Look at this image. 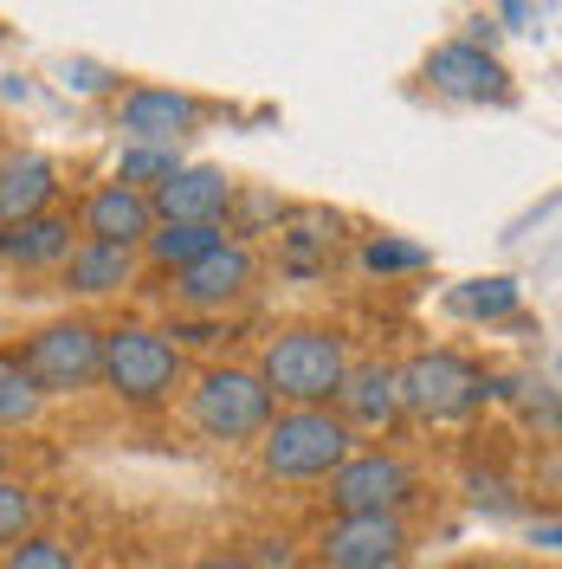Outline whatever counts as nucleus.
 Wrapping results in <instances>:
<instances>
[{
    "label": "nucleus",
    "mask_w": 562,
    "mask_h": 569,
    "mask_svg": "<svg viewBox=\"0 0 562 569\" xmlns=\"http://www.w3.org/2000/svg\"><path fill=\"white\" fill-rule=\"evenodd\" d=\"M343 376H350V337L323 323H291L259 356V382L284 408H330Z\"/></svg>",
    "instance_id": "nucleus-1"
},
{
    "label": "nucleus",
    "mask_w": 562,
    "mask_h": 569,
    "mask_svg": "<svg viewBox=\"0 0 562 569\" xmlns=\"http://www.w3.org/2000/svg\"><path fill=\"white\" fill-rule=\"evenodd\" d=\"M252 447H259L265 479H279V486H317V479H330L355 453V433L330 408H284V415L265 421V433Z\"/></svg>",
    "instance_id": "nucleus-2"
},
{
    "label": "nucleus",
    "mask_w": 562,
    "mask_h": 569,
    "mask_svg": "<svg viewBox=\"0 0 562 569\" xmlns=\"http://www.w3.org/2000/svg\"><path fill=\"white\" fill-rule=\"evenodd\" d=\"M394 389H401V415L414 421H433V427H453V421H472L485 401H492V376L459 350H421L394 369Z\"/></svg>",
    "instance_id": "nucleus-3"
},
{
    "label": "nucleus",
    "mask_w": 562,
    "mask_h": 569,
    "mask_svg": "<svg viewBox=\"0 0 562 569\" xmlns=\"http://www.w3.org/2000/svg\"><path fill=\"white\" fill-rule=\"evenodd\" d=\"M181 376H188V362L169 343V330H149V323H117V330H104L98 382L123 408H162L181 389Z\"/></svg>",
    "instance_id": "nucleus-4"
},
{
    "label": "nucleus",
    "mask_w": 562,
    "mask_h": 569,
    "mask_svg": "<svg viewBox=\"0 0 562 569\" xmlns=\"http://www.w3.org/2000/svg\"><path fill=\"white\" fill-rule=\"evenodd\" d=\"M188 415H194V427H201L208 440H220V447H252V440L265 433V421L279 415V401L259 382V369L213 362V369L194 376V389H188Z\"/></svg>",
    "instance_id": "nucleus-5"
},
{
    "label": "nucleus",
    "mask_w": 562,
    "mask_h": 569,
    "mask_svg": "<svg viewBox=\"0 0 562 569\" xmlns=\"http://www.w3.org/2000/svg\"><path fill=\"white\" fill-rule=\"evenodd\" d=\"M414 492H421V472L388 447H355L330 472V511L337 518H401L414 505Z\"/></svg>",
    "instance_id": "nucleus-6"
},
{
    "label": "nucleus",
    "mask_w": 562,
    "mask_h": 569,
    "mask_svg": "<svg viewBox=\"0 0 562 569\" xmlns=\"http://www.w3.org/2000/svg\"><path fill=\"white\" fill-rule=\"evenodd\" d=\"M98 356H104V330L91 318H59V323H39L27 337V376L39 382V395H84L98 382Z\"/></svg>",
    "instance_id": "nucleus-7"
},
{
    "label": "nucleus",
    "mask_w": 562,
    "mask_h": 569,
    "mask_svg": "<svg viewBox=\"0 0 562 569\" xmlns=\"http://www.w3.org/2000/svg\"><path fill=\"white\" fill-rule=\"evenodd\" d=\"M414 537L401 518H330L317 537V563L323 569H408Z\"/></svg>",
    "instance_id": "nucleus-8"
},
{
    "label": "nucleus",
    "mask_w": 562,
    "mask_h": 569,
    "mask_svg": "<svg viewBox=\"0 0 562 569\" xmlns=\"http://www.w3.org/2000/svg\"><path fill=\"white\" fill-rule=\"evenodd\" d=\"M426 84L440 98L459 104H504L511 98V71L498 66V52H485V39H453L426 59Z\"/></svg>",
    "instance_id": "nucleus-9"
},
{
    "label": "nucleus",
    "mask_w": 562,
    "mask_h": 569,
    "mask_svg": "<svg viewBox=\"0 0 562 569\" xmlns=\"http://www.w3.org/2000/svg\"><path fill=\"white\" fill-rule=\"evenodd\" d=\"M259 279V259L247 240H220L213 252H201L188 272H175V298L188 311H227L233 298H247Z\"/></svg>",
    "instance_id": "nucleus-10"
},
{
    "label": "nucleus",
    "mask_w": 562,
    "mask_h": 569,
    "mask_svg": "<svg viewBox=\"0 0 562 569\" xmlns=\"http://www.w3.org/2000/svg\"><path fill=\"white\" fill-rule=\"evenodd\" d=\"M117 130L130 142H181L201 130V104L175 84H137L117 98Z\"/></svg>",
    "instance_id": "nucleus-11"
},
{
    "label": "nucleus",
    "mask_w": 562,
    "mask_h": 569,
    "mask_svg": "<svg viewBox=\"0 0 562 569\" xmlns=\"http://www.w3.org/2000/svg\"><path fill=\"white\" fill-rule=\"evenodd\" d=\"M149 233H155V208H149V194L123 188V181L91 188V194H84V208H78V240H98V247H130V252H137Z\"/></svg>",
    "instance_id": "nucleus-12"
},
{
    "label": "nucleus",
    "mask_w": 562,
    "mask_h": 569,
    "mask_svg": "<svg viewBox=\"0 0 562 569\" xmlns=\"http://www.w3.org/2000/svg\"><path fill=\"white\" fill-rule=\"evenodd\" d=\"M233 188L240 181L227 169H213V162H181L175 176L149 194V208H155V220H213L220 227L227 208H233Z\"/></svg>",
    "instance_id": "nucleus-13"
},
{
    "label": "nucleus",
    "mask_w": 562,
    "mask_h": 569,
    "mask_svg": "<svg viewBox=\"0 0 562 569\" xmlns=\"http://www.w3.org/2000/svg\"><path fill=\"white\" fill-rule=\"evenodd\" d=\"M337 421L350 433H388L401 421V389H394V362H350L343 389H337Z\"/></svg>",
    "instance_id": "nucleus-14"
},
{
    "label": "nucleus",
    "mask_w": 562,
    "mask_h": 569,
    "mask_svg": "<svg viewBox=\"0 0 562 569\" xmlns=\"http://www.w3.org/2000/svg\"><path fill=\"white\" fill-rule=\"evenodd\" d=\"M52 201H59V162L52 156H39V149L0 156V227L52 213Z\"/></svg>",
    "instance_id": "nucleus-15"
},
{
    "label": "nucleus",
    "mask_w": 562,
    "mask_h": 569,
    "mask_svg": "<svg viewBox=\"0 0 562 569\" xmlns=\"http://www.w3.org/2000/svg\"><path fill=\"white\" fill-rule=\"evenodd\" d=\"M71 247L78 240H71L66 213H33V220L0 227V266H13V272H59Z\"/></svg>",
    "instance_id": "nucleus-16"
},
{
    "label": "nucleus",
    "mask_w": 562,
    "mask_h": 569,
    "mask_svg": "<svg viewBox=\"0 0 562 569\" xmlns=\"http://www.w3.org/2000/svg\"><path fill=\"white\" fill-rule=\"evenodd\" d=\"M137 252L130 247H98V240H78L66 252V266H59V279H66L71 298H110V291H130L137 284Z\"/></svg>",
    "instance_id": "nucleus-17"
},
{
    "label": "nucleus",
    "mask_w": 562,
    "mask_h": 569,
    "mask_svg": "<svg viewBox=\"0 0 562 569\" xmlns=\"http://www.w3.org/2000/svg\"><path fill=\"white\" fill-rule=\"evenodd\" d=\"M227 240V227H213V220H155V233L142 240V259L149 266H162V272H188L201 252H213Z\"/></svg>",
    "instance_id": "nucleus-18"
},
{
    "label": "nucleus",
    "mask_w": 562,
    "mask_h": 569,
    "mask_svg": "<svg viewBox=\"0 0 562 569\" xmlns=\"http://www.w3.org/2000/svg\"><path fill=\"white\" fill-rule=\"evenodd\" d=\"M524 305V284L511 279V272H492V279H465L446 298V311L453 318H465V323H498V318H511Z\"/></svg>",
    "instance_id": "nucleus-19"
},
{
    "label": "nucleus",
    "mask_w": 562,
    "mask_h": 569,
    "mask_svg": "<svg viewBox=\"0 0 562 569\" xmlns=\"http://www.w3.org/2000/svg\"><path fill=\"white\" fill-rule=\"evenodd\" d=\"M181 169V149L175 142H123V156H117V176L123 188H137V194H155L162 181Z\"/></svg>",
    "instance_id": "nucleus-20"
},
{
    "label": "nucleus",
    "mask_w": 562,
    "mask_h": 569,
    "mask_svg": "<svg viewBox=\"0 0 562 569\" xmlns=\"http://www.w3.org/2000/svg\"><path fill=\"white\" fill-rule=\"evenodd\" d=\"M279 247H284V266H291L298 279H311L317 266L330 259V247H337V220H330V213H298L291 233H279Z\"/></svg>",
    "instance_id": "nucleus-21"
},
{
    "label": "nucleus",
    "mask_w": 562,
    "mask_h": 569,
    "mask_svg": "<svg viewBox=\"0 0 562 569\" xmlns=\"http://www.w3.org/2000/svg\"><path fill=\"white\" fill-rule=\"evenodd\" d=\"M39 408H46V395H39V382L27 376L20 350H0V427H33Z\"/></svg>",
    "instance_id": "nucleus-22"
},
{
    "label": "nucleus",
    "mask_w": 562,
    "mask_h": 569,
    "mask_svg": "<svg viewBox=\"0 0 562 569\" xmlns=\"http://www.w3.org/2000/svg\"><path fill=\"white\" fill-rule=\"evenodd\" d=\"M284 220V201L265 194V188H233V208H227V240H252V233H279Z\"/></svg>",
    "instance_id": "nucleus-23"
},
{
    "label": "nucleus",
    "mask_w": 562,
    "mask_h": 569,
    "mask_svg": "<svg viewBox=\"0 0 562 569\" xmlns=\"http://www.w3.org/2000/svg\"><path fill=\"white\" fill-rule=\"evenodd\" d=\"M0 569H78V550L52 531H27L20 543H7V563Z\"/></svg>",
    "instance_id": "nucleus-24"
},
{
    "label": "nucleus",
    "mask_w": 562,
    "mask_h": 569,
    "mask_svg": "<svg viewBox=\"0 0 562 569\" xmlns=\"http://www.w3.org/2000/svg\"><path fill=\"white\" fill-rule=\"evenodd\" d=\"M33 525H39L33 486H20V479H7V472H0V543H20Z\"/></svg>",
    "instance_id": "nucleus-25"
},
{
    "label": "nucleus",
    "mask_w": 562,
    "mask_h": 569,
    "mask_svg": "<svg viewBox=\"0 0 562 569\" xmlns=\"http://www.w3.org/2000/svg\"><path fill=\"white\" fill-rule=\"evenodd\" d=\"M426 259H433L426 247H414V240H388V233L362 247V266H369L375 279H394V272H421Z\"/></svg>",
    "instance_id": "nucleus-26"
},
{
    "label": "nucleus",
    "mask_w": 562,
    "mask_h": 569,
    "mask_svg": "<svg viewBox=\"0 0 562 569\" xmlns=\"http://www.w3.org/2000/svg\"><path fill=\"white\" fill-rule=\"evenodd\" d=\"M66 84H71V91H84V98H98V91H117V71L91 66V59H71V66H66Z\"/></svg>",
    "instance_id": "nucleus-27"
},
{
    "label": "nucleus",
    "mask_w": 562,
    "mask_h": 569,
    "mask_svg": "<svg viewBox=\"0 0 562 569\" xmlns=\"http://www.w3.org/2000/svg\"><path fill=\"white\" fill-rule=\"evenodd\" d=\"M247 569H298V543L291 537H259V550L247 557Z\"/></svg>",
    "instance_id": "nucleus-28"
},
{
    "label": "nucleus",
    "mask_w": 562,
    "mask_h": 569,
    "mask_svg": "<svg viewBox=\"0 0 562 569\" xmlns=\"http://www.w3.org/2000/svg\"><path fill=\"white\" fill-rule=\"evenodd\" d=\"M188 569H247V557L240 550H220V557H194Z\"/></svg>",
    "instance_id": "nucleus-29"
},
{
    "label": "nucleus",
    "mask_w": 562,
    "mask_h": 569,
    "mask_svg": "<svg viewBox=\"0 0 562 569\" xmlns=\"http://www.w3.org/2000/svg\"><path fill=\"white\" fill-rule=\"evenodd\" d=\"M498 7H504V20H511V27H524V20H530V0H498Z\"/></svg>",
    "instance_id": "nucleus-30"
},
{
    "label": "nucleus",
    "mask_w": 562,
    "mask_h": 569,
    "mask_svg": "<svg viewBox=\"0 0 562 569\" xmlns=\"http://www.w3.org/2000/svg\"><path fill=\"white\" fill-rule=\"evenodd\" d=\"M459 569H498L492 557H472V563H459Z\"/></svg>",
    "instance_id": "nucleus-31"
}]
</instances>
